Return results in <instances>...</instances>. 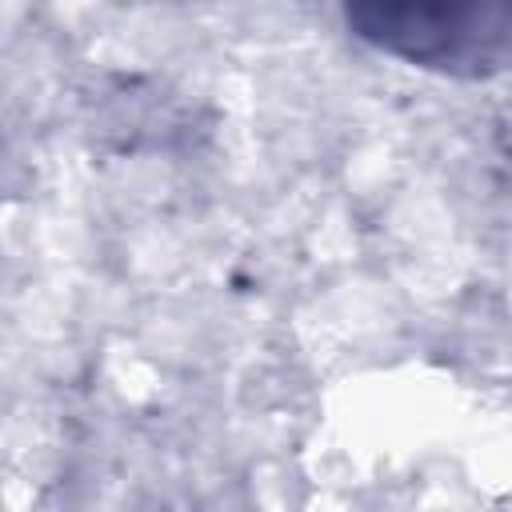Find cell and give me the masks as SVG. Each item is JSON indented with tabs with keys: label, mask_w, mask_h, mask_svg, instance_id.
<instances>
[{
	"label": "cell",
	"mask_w": 512,
	"mask_h": 512,
	"mask_svg": "<svg viewBox=\"0 0 512 512\" xmlns=\"http://www.w3.org/2000/svg\"><path fill=\"white\" fill-rule=\"evenodd\" d=\"M372 52L444 80H492L512 56V0H340Z\"/></svg>",
	"instance_id": "obj_1"
}]
</instances>
